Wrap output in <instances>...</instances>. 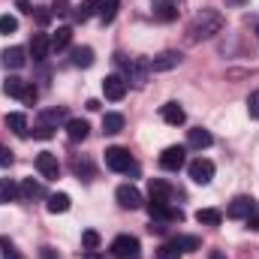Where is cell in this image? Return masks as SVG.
<instances>
[{
    "label": "cell",
    "mask_w": 259,
    "mask_h": 259,
    "mask_svg": "<svg viewBox=\"0 0 259 259\" xmlns=\"http://www.w3.org/2000/svg\"><path fill=\"white\" fill-rule=\"evenodd\" d=\"M18 196L30 202V199H39V196H46V190H42V184H36L33 178H24V181H21V187H18Z\"/></svg>",
    "instance_id": "603a6c76"
},
{
    "label": "cell",
    "mask_w": 259,
    "mask_h": 259,
    "mask_svg": "<svg viewBox=\"0 0 259 259\" xmlns=\"http://www.w3.org/2000/svg\"><path fill=\"white\" fill-rule=\"evenodd\" d=\"M36 97H39V94H36V88H33L30 81H27V88H24V97H21V103H27V106H33V103H36Z\"/></svg>",
    "instance_id": "74e56055"
},
{
    "label": "cell",
    "mask_w": 259,
    "mask_h": 259,
    "mask_svg": "<svg viewBox=\"0 0 259 259\" xmlns=\"http://www.w3.org/2000/svg\"><path fill=\"white\" fill-rule=\"evenodd\" d=\"M72 66H94V49L81 46V49H72Z\"/></svg>",
    "instance_id": "83f0119b"
},
{
    "label": "cell",
    "mask_w": 259,
    "mask_h": 259,
    "mask_svg": "<svg viewBox=\"0 0 259 259\" xmlns=\"http://www.w3.org/2000/svg\"><path fill=\"white\" fill-rule=\"evenodd\" d=\"M211 142H214V136L208 133V130L196 127V130H187V145L196 148V151H202V148H211Z\"/></svg>",
    "instance_id": "ac0fdd59"
},
{
    "label": "cell",
    "mask_w": 259,
    "mask_h": 259,
    "mask_svg": "<svg viewBox=\"0 0 259 259\" xmlns=\"http://www.w3.org/2000/svg\"><path fill=\"white\" fill-rule=\"evenodd\" d=\"M72 172H75L81 181H91V178H94V163H91L88 157H75V160H72Z\"/></svg>",
    "instance_id": "d4e9b609"
},
{
    "label": "cell",
    "mask_w": 259,
    "mask_h": 259,
    "mask_svg": "<svg viewBox=\"0 0 259 259\" xmlns=\"http://www.w3.org/2000/svg\"><path fill=\"white\" fill-rule=\"evenodd\" d=\"M106 166L112 172H136V163H133L127 148H109L106 151Z\"/></svg>",
    "instance_id": "3957f363"
},
{
    "label": "cell",
    "mask_w": 259,
    "mask_h": 259,
    "mask_svg": "<svg viewBox=\"0 0 259 259\" xmlns=\"http://www.w3.org/2000/svg\"><path fill=\"white\" fill-rule=\"evenodd\" d=\"M115 199L121 202V208H130V211L142 208V193H139L133 184H121V187L115 190Z\"/></svg>",
    "instance_id": "8fae6325"
},
{
    "label": "cell",
    "mask_w": 259,
    "mask_h": 259,
    "mask_svg": "<svg viewBox=\"0 0 259 259\" xmlns=\"http://www.w3.org/2000/svg\"><path fill=\"white\" fill-rule=\"evenodd\" d=\"M49 52H52V36L33 33V39H30V58H33L36 64H42V61L49 58Z\"/></svg>",
    "instance_id": "4fadbf2b"
},
{
    "label": "cell",
    "mask_w": 259,
    "mask_h": 259,
    "mask_svg": "<svg viewBox=\"0 0 259 259\" xmlns=\"http://www.w3.org/2000/svg\"><path fill=\"white\" fill-rule=\"evenodd\" d=\"M69 39H72V27H58L55 36H52V49L55 52H64L66 46H69Z\"/></svg>",
    "instance_id": "4dcf8cb0"
},
{
    "label": "cell",
    "mask_w": 259,
    "mask_h": 259,
    "mask_svg": "<svg viewBox=\"0 0 259 259\" xmlns=\"http://www.w3.org/2000/svg\"><path fill=\"white\" fill-rule=\"evenodd\" d=\"M6 127L12 130L15 136H21V139L30 133V127H27V118H24L21 112H12V115H6Z\"/></svg>",
    "instance_id": "7402d4cb"
},
{
    "label": "cell",
    "mask_w": 259,
    "mask_h": 259,
    "mask_svg": "<svg viewBox=\"0 0 259 259\" xmlns=\"http://www.w3.org/2000/svg\"><path fill=\"white\" fill-rule=\"evenodd\" d=\"M151 202H172V187L166 181H151Z\"/></svg>",
    "instance_id": "cb8c5ba5"
},
{
    "label": "cell",
    "mask_w": 259,
    "mask_h": 259,
    "mask_svg": "<svg viewBox=\"0 0 259 259\" xmlns=\"http://www.w3.org/2000/svg\"><path fill=\"white\" fill-rule=\"evenodd\" d=\"M172 244H175L181 253H193V250L202 247V241H199L196 235H178V238H172Z\"/></svg>",
    "instance_id": "4316f807"
},
{
    "label": "cell",
    "mask_w": 259,
    "mask_h": 259,
    "mask_svg": "<svg viewBox=\"0 0 259 259\" xmlns=\"http://www.w3.org/2000/svg\"><path fill=\"white\" fill-rule=\"evenodd\" d=\"M247 115H250L253 121L259 118V91H253V94L247 97Z\"/></svg>",
    "instance_id": "e575fe53"
},
{
    "label": "cell",
    "mask_w": 259,
    "mask_h": 259,
    "mask_svg": "<svg viewBox=\"0 0 259 259\" xmlns=\"http://www.w3.org/2000/svg\"><path fill=\"white\" fill-rule=\"evenodd\" d=\"M208 259H226V253H220V250H211V256Z\"/></svg>",
    "instance_id": "f6af8a7d"
},
{
    "label": "cell",
    "mask_w": 259,
    "mask_h": 259,
    "mask_svg": "<svg viewBox=\"0 0 259 259\" xmlns=\"http://www.w3.org/2000/svg\"><path fill=\"white\" fill-rule=\"evenodd\" d=\"M0 166H12V151L6 145H0Z\"/></svg>",
    "instance_id": "ab89813d"
},
{
    "label": "cell",
    "mask_w": 259,
    "mask_h": 259,
    "mask_svg": "<svg viewBox=\"0 0 259 259\" xmlns=\"http://www.w3.org/2000/svg\"><path fill=\"white\" fill-rule=\"evenodd\" d=\"M24 88H27V81L24 78H18V75H6V81H3V94L6 97H24Z\"/></svg>",
    "instance_id": "ffe728a7"
},
{
    "label": "cell",
    "mask_w": 259,
    "mask_h": 259,
    "mask_svg": "<svg viewBox=\"0 0 259 259\" xmlns=\"http://www.w3.org/2000/svg\"><path fill=\"white\" fill-rule=\"evenodd\" d=\"M247 229H253V232H259V211H253V214L247 217Z\"/></svg>",
    "instance_id": "b9f144b4"
},
{
    "label": "cell",
    "mask_w": 259,
    "mask_h": 259,
    "mask_svg": "<svg viewBox=\"0 0 259 259\" xmlns=\"http://www.w3.org/2000/svg\"><path fill=\"white\" fill-rule=\"evenodd\" d=\"M118 64L124 66V78H127V84H130V81H133L136 88H142V84H145L148 64H142V61H124V58H118Z\"/></svg>",
    "instance_id": "ba28073f"
},
{
    "label": "cell",
    "mask_w": 259,
    "mask_h": 259,
    "mask_svg": "<svg viewBox=\"0 0 259 259\" xmlns=\"http://www.w3.org/2000/svg\"><path fill=\"white\" fill-rule=\"evenodd\" d=\"M223 15L217 12V9H199L193 15V21H190V27H187V39L190 42H202V39H211V36H217L220 30H223Z\"/></svg>",
    "instance_id": "6da1fadb"
},
{
    "label": "cell",
    "mask_w": 259,
    "mask_h": 259,
    "mask_svg": "<svg viewBox=\"0 0 259 259\" xmlns=\"http://www.w3.org/2000/svg\"><path fill=\"white\" fill-rule=\"evenodd\" d=\"M196 220L202 226H220L223 223V211H217V208H199L196 211Z\"/></svg>",
    "instance_id": "44dd1931"
},
{
    "label": "cell",
    "mask_w": 259,
    "mask_h": 259,
    "mask_svg": "<svg viewBox=\"0 0 259 259\" xmlns=\"http://www.w3.org/2000/svg\"><path fill=\"white\" fill-rule=\"evenodd\" d=\"M94 15H100V0H81V3L72 9V21H75V24H84V21L94 18Z\"/></svg>",
    "instance_id": "5bb4252c"
},
{
    "label": "cell",
    "mask_w": 259,
    "mask_h": 259,
    "mask_svg": "<svg viewBox=\"0 0 259 259\" xmlns=\"http://www.w3.org/2000/svg\"><path fill=\"white\" fill-rule=\"evenodd\" d=\"M69 118H66V109H46L42 115H39V124H46V127H52V130H58V124H66Z\"/></svg>",
    "instance_id": "d6986e66"
},
{
    "label": "cell",
    "mask_w": 259,
    "mask_h": 259,
    "mask_svg": "<svg viewBox=\"0 0 259 259\" xmlns=\"http://www.w3.org/2000/svg\"><path fill=\"white\" fill-rule=\"evenodd\" d=\"M253 211H256V202H253L250 196H235V199L229 202V208H226V217H229V220H247Z\"/></svg>",
    "instance_id": "5b68a950"
},
{
    "label": "cell",
    "mask_w": 259,
    "mask_h": 259,
    "mask_svg": "<svg viewBox=\"0 0 259 259\" xmlns=\"http://www.w3.org/2000/svg\"><path fill=\"white\" fill-rule=\"evenodd\" d=\"M115 15H118V0H103V3H100V18H103V24L115 21Z\"/></svg>",
    "instance_id": "1f68e13d"
},
{
    "label": "cell",
    "mask_w": 259,
    "mask_h": 259,
    "mask_svg": "<svg viewBox=\"0 0 259 259\" xmlns=\"http://www.w3.org/2000/svg\"><path fill=\"white\" fill-rule=\"evenodd\" d=\"M33 15H36V21H39V24H49V21H52V12H49V9H36Z\"/></svg>",
    "instance_id": "60d3db41"
},
{
    "label": "cell",
    "mask_w": 259,
    "mask_h": 259,
    "mask_svg": "<svg viewBox=\"0 0 259 259\" xmlns=\"http://www.w3.org/2000/svg\"><path fill=\"white\" fill-rule=\"evenodd\" d=\"M3 259H21V256H18V253H12V250H6V256H3Z\"/></svg>",
    "instance_id": "bcb514c9"
},
{
    "label": "cell",
    "mask_w": 259,
    "mask_h": 259,
    "mask_svg": "<svg viewBox=\"0 0 259 259\" xmlns=\"http://www.w3.org/2000/svg\"><path fill=\"white\" fill-rule=\"evenodd\" d=\"M181 64V52H163L154 61H148V72H169Z\"/></svg>",
    "instance_id": "30bf717a"
},
{
    "label": "cell",
    "mask_w": 259,
    "mask_h": 259,
    "mask_svg": "<svg viewBox=\"0 0 259 259\" xmlns=\"http://www.w3.org/2000/svg\"><path fill=\"white\" fill-rule=\"evenodd\" d=\"M33 136H36V139H52V127H46V124H36V127H33Z\"/></svg>",
    "instance_id": "f35d334b"
},
{
    "label": "cell",
    "mask_w": 259,
    "mask_h": 259,
    "mask_svg": "<svg viewBox=\"0 0 259 259\" xmlns=\"http://www.w3.org/2000/svg\"><path fill=\"white\" fill-rule=\"evenodd\" d=\"M81 247L84 250H97L100 247V232L97 229H84L81 232Z\"/></svg>",
    "instance_id": "d6a6232c"
},
{
    "label": "cell",
    "mask_w": 259,
    "mask_h": 259,
    "mask_svg": "<svg viewBox=\"0 0 259 259\" xmlns=\"http://www.w3.org/2000/svg\"><path fill=\"white\" fill-rule=\"evenodd\" d=\"M121 130H124V115H118V112H109V115L103 118V133L115 136V133H121Z\"/></svg>",
    "instance_id": "f1b7e54d"
},
{
    "label": "cell",
    "mask_w": 259,
    "mask_h": 259,
    "mask_svg": "<svg viewBox=\"0 0 259 259\" xmlns=\"http://www.w3.org/2000/svg\"><path fill=\"white\" fill-rule=\"evenodd\" d=\"M0 61L6 69H21V66L27 64V52L21 49V46H12V49H6L3 55H0Z\"/></svg>",
    "instance_id": "9a60e30c"
},
{
    "label": "cell",
    "mask_w": 259,
    "mask_h": 259,
    "mask_svg": "<svg viewBox=\"0 0 259 259\" xmlns=\"http://www.w3.org/2000/svg\"><path fill=\"white\" fill-rule=\"evenodd\" d=\"M151 9L157 21H175L181 12V0H151Z\"/></svg>",
    "instance_id": "52a82bcc"
},
{
    "label": "cell",
    "mask_w": 259,
    "mask_h": 259,
    "mask_svg": "<svg viewBox=\"0 0 259 259\" xmlns=\"http://www.w3.org/2000/svg\"><path fill=\"white\" fill-rule=\"evenodd\" d=\"M88 133H91V124H88V121H81V118H69V121H66V136H69L72 142H84Z\"/></svg>",
    "instance_id": "e0dca14e"
},
{
    "label": "cell",
    "mask_w": 259,
    "mask_h": 259,
    "mask_svg": "<svg viewBox=\"0 0 259 259\" xmlns=\"http://www.w3.org/2000/svg\"><path fill=\"white\" fill-rule=\"evenodd\" d=\"M112 256L118 259H142V244L133 235H118L112 241Z\"/></svg>",
    "instance_id": "7a4b0ae2"
},
{
    "label": "cell",
    "mask_w": 259,
    "mask_h": 259,
    "mask_svg": "<svg viewBox=\"0 0 259 259\" xmlns=\"http://www.w3.org/2000/svg\"><path fill=\"white\" fill-rule=\"evenodd\" d=\"M46 208H49L52 214H64V211H69V196L66 193H52Z\"/></svg>",
    "instance_id": "f546056e"
},
{
    "label": "cell",
    "mask_w": 259,
    "mask_h": 259,
    "mask_svg": "<svg viewBox=\"0 0 259 259\" xmlns=\"http://www.w3.org/2000/svg\"><path fill=\"white\" fill-rule=\"evenodd\" d=\"M184 154H187V148H181V145L166 148V151L160 154V169H166V172H178V169L184 166Z\"/></svg>",
    "instance_id": "8992f818"
},
{
    "label": "cell",
    "mask_w": 259,
    "mask_h": 259,
    "mask_svg": "<svg viewBox=\"0 0 259 259\" xmlns=\"http://www.w3.org/2000/svg\"><path fill=\"white\" fill-rule=\"evenodd\" d=\"M84 259H103V256H97L94 250H88V253H84Z\"/></svg>",
    "instance_id": "7dc6e473"
},
{
    "label": "cell",
    "mask_w": 259,
    "mask_h": 259,
    "mask_svg": "<svg viewBox=\"0 0 259 259\" xmlns=\"http://www.w3.org/2000/svg\"><path fill=\"white\" fill-rule=\"evenodd\" d=\"M69 12V0H52V15H66Z\"/></svg>",
    "instance_id": "8d00e7d4"
},
{
    "label": "cell",
    "mask_w": 259,
    "mask_h": 259,
    "mask_svg": "<svg viewBox=\"0 0 259 259\" xmlns=\"http://www.w3.org/2000/svg\"><path fill=\"white\" fill-rule=\"evenodd\" d=\"M42 259H58V250L55 247H42V253H39Z\"/></svg>",
    "instance_id": "7bdbcfd3"
},
{
    "label": "cell",
    "mask_w": 259,
    "mask_h": 259,
    "mask_svg": "<svg viewBox=\"0 0 259 259\" xmlns=\"http://www.w3.org/2000/svg\"><path fill=\"white\" fill-rule=\"evenodd\" d=\"M36 169L42 172V178H46V181H58V178H61V163H58V154H52V151L36 154Z\"/></svg>",
    "instance_id": "277c9868"
},
{
    "label": "cell",
    "mask_w": 259,
    "mask_h": 259,
    "mask_svg": "<svg viewBox=\"0 0 259 259\" xmlns=\"http://www.w3.org/2000/svg\"><path fill=\"white\" fill-rule=\"evenodd\" d=\"M190 178H193L196 184H208V181L214 178V163L205 160V157L193 160V163H190Z\"/></svg>",
    "instance_id": "7c38bea8"
},
{
    "label": "cell",
    "mask_w": 259,
    "mask_h": 259,
    "mask_svg": "<svg viewBox=\"0 0 259 259\" xmlns=\"http://www.w3.org/2000/svg\"><path fill=\"white\" fill-rule=\"evenodd\" d=\"M103 94H106V100H112V103L124 100V97H127V78H124V75H106Z\"/></svg>",
    "instance_id": "9c48e42d"
},
{
    "label": "cell",
    "mask_w": 259,
    "mask_h": 259,
    "mask_svg": "<svg viewBox=\"0 0 259 259\" xmlns=\"http://www.w3.org/2000/svg\"><path fill=\"white\" fill-rule=\"evenodd\" d=\"M178 256H181V250H178L172 241H166V244L160 247V259H178Z\"/></svg>",
    "instance_id": "d590c367"
},
{
    "label": "cell",
    "mask_w": 259,
    "mask_h": 259,
    "mask_svg": "<svg viewBox=\"0 0 259 259\" xmlns=\"http://www.w3.org/2000/svg\"><path fill=\"white\" fill-rule=\"evenodd\" d=\"M160 118H163L166 124H172V127H181V124L187 121V112H184L178 103H166V106L160 109Z\"/></svg>",
    "instance_id": "2e32d148"
},
{
    "label": "cell",
    "mask_w": 259,
    "mask_h": 259,
    "mask_svg": "<svg viewBox=\"0 0 259 259\" xmlns=\"http://www.w3.org/2000/svg\"><path fill=\"white\" fill-rule=\"evenodd\" d=\"M15 3H18L21 12H33V9H30V0H15Z\"/></svg>",
    "instance_id": "ee69618b"
},
{
    "label": "cell",
    "mask_w": 259,
    "mask_h": 259,
    "mask_svg": "<svg viewBox=\"0 0 259 259\" xmlns=\"http://www.w3.org/2000/svg\"><path fill=\"white\" fill-rule=\"evenodd\" d=\"M18 30V18L15 15H0V33H15Z\"/></svg>",
    "instance_id": "836d02e7"
},
{
    "label": "cell",
    "mask_w": 259,
    "mask_h": 259,
    "mask_svg": "<svg viewBox=\"0 0 259 259\" xmlns=\"http://www.w3.org/2000/svg\"><path fill=\"white\" fill-rule=\"evenodd\" d=\"M15 199H18V184L12 178H0V205L15 202Z\"/></svg>",
    "instance_id": "484cf974"
}]
</instances>
